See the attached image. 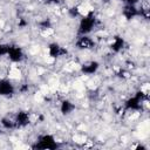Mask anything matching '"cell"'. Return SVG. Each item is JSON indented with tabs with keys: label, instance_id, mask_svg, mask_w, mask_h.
Instances as JSON below:
<instances>
[{
	"label": "cell",
	"instance_id": "cell-1",
	"mask_svg": "<svg viewBox=\"0 0 150 150\" xmlns=\"http://www.w3.org/2000/svg\"><path fill=\"white\" fill-rule=\"evenodd\" d=\"M88 139V136L84 132H75L71 135V142L77 145H83Z\"/></svg>",
	"mask_w": 150,
	"mask_h": 150
},
{
	"label": "cell",
	"instance_id": "cell-2",
	"mask_svg": "<svg viewBox=\"0 0 150 150\" xmlns=\"http://www.w3.org/2000/svg\"><path fill=\"white\" fill-rule=\"evenodd\" d=\"M139 91H141L142 95H144V97H148L149 96V91H150V83L148 81H144L143 83L141 82Z\"/></svg>",
	"mask_w": 150,
	"mask_h": 150
}]
</instances>
